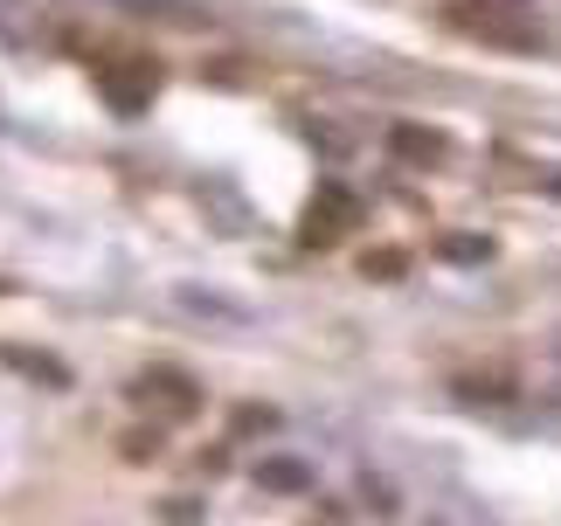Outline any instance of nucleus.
Masks as SVG:
<instances>
[{"mask_svg":"<svg viewBox=\"0 0 561 526\" xmlns=\"http://www.w3.org/2000/svg\"><path fill=\"white\" fill-rule=\"evenodd\" d=\"M360 222V202L347 187H319L312 202H306V215H298V236H306V243H333L340 229H354Z\"/></svg>","mask_w":561,"mask_h":526,"instance_id":"nucleus-1","label":"nucleus"},{"mask_svg":"<svg viewBox=\"0 0 561 526\" xmlns=\"http://www.w3.org/2000/svg\"><path fill=\"white\" fill-rule=\"evenodd\" d=\"M133 395H139V402H160L174 423H187V415L202 409V388H194L181 367H146V375L133 381Z\"/></svg>","mask_w":561,"mask_h":526,"instance_id":"nucleus-2","label":"nucleus"},{"mask_svg":"<svg viewBox=\"0 0 561 526\" xmlns=\"http://www.w3.org/2000/svg\"><path fill=\"white\" fill-rule=\"evenodd\" d=\"M388 152H396L402 167H444L450 160V139L430 125H388Z\"/></svg>","mask_w":561,"mask_h":526,"instance_id":"nucleus-3","label":"nucleus"},{"mask_svg":"<svg viewBox=\"0 0 561 526\" xmlns=\"http://www.w3.org/2000/svg\"><path fill=\"white\" fill-rule=\"evenodd\" d=\"M98 91L112 98V112H146L153 104V62H125V70H104Z\"/></svg>","mask_w":561,"mask_h":526,"instance_id":"nucleus-4","label":"nucleus"},{"mask_svg":"<svg viewBox=\"0 0 561 526\" xmlns=\"http://www.w3.org/2000/svg\"><path fill=\"white\" fill-rule=\"evenodd\" d=\"M0 367H14V375H28V381H42V388H70V367H62L56 354L21 346V340H0Z\"/></svg>","mask_w":561,"mask_h":526,"instance_id":"nucleus-5","label":"nucleus"},{"mask_svg":"<svg viewBox=\"0 0 561 526\" xmlns=\"http://www.w3.org/2000/svg\"><path fill=\"white\" fill-rule=\"evenodd\" d=\"M256 485H264V492H306L312 471L298 465V457H264V465H256Z\"/></svg>","mask_w":561,"mask_h":526,"instance_id":"nucleus-6","label":"nucleus"},{"mask_svg":"<svg viewBox=\"0 0 561 526\" xmlns=\"http://www.w3.org/2000/svg\"><path fill=\"white\" fill-rule=\"evenodd\" d=\"M118 8H133L146 21H174V28H202V8H194V0H118Z\"/></svg>","mask_w":561,"mask_h":526,"instance_id":"nucleus-7","label":"nucleus"},{"mask_svg":"<svg viewBox=\"0 0 561 526\" xmlns=\"http://www.w3.org/2000/svg\"><path fill=\"white\" fill-rule=\"evenodd\" d=\"M437 256L444 263H485L492 243H485V236H471V229H458V236H437Z\"/></svg>","mask_w":561,"mask_h":526,"instance_id":"nucleus-8","label":"nucleus"},{"mask_svg":"<svg viewBox=\"0 0 561 526\" xmlns=\"http://www.w3.org/2000/svg\"><path fill=\"white\" fill-rule=\"evenodd\" d=\"M160 450H167V436H160V430H125V457H133V465H153Z\"/></svg>","mask_w":561,"mask_h":526,"instance_id":"nucleus-9","label":"nucleus"},{"mask_svg":"<svg viewBox=\"0 0 561 526\" xmlns=\"http://www.w3.org/2000/svg\"><path fill=\"white\" fill-rule=\"evenodd\" d=\"M360 271H368V277H402V256L396 250H368V256H360Z\"/></svg>","mask_w":561,"mask_h":526,"instance_id":"nucleus-10","label":"nucleus"},{"mask_svg":"<svg viewBox=\"0 0 561 526\" xmlns=\"http://www.w3.org/2000/svg\"><path fill=\"white\" fill-rule=\"evenodd\" d=\"M160 519H174V526H194V519H202V506H194V499H160Z\"/></svg>","mask_w":561,"mask_h":526,"instance_id":"nucleus-11","label":"nucleus"},{"mask_svg":"<svg viewBox=\"0 0 561 526\" xmlns=\"http://www.w3.org/2000/svg\"><path fill=\"white\" fill-rule=\"evenodd\" d=\"M458 395H471V402H506V381L492 388V381H458Z\"/></svg>","mask_w":561,"mask_h":526,"instance_id":"nucleus-12","label":"nucleus"},{"mask_svg":"<svg viewBox=\"0 0 561 526\" xmlns=\"http://www.w3.org/2000/svg\"><path fill=\"white\" fill-rule=\"evenodd\" d=\"M271 423H277L271 409H243V415H236V430H271Z\"/></svg>","mask_w":561,"mask_h":526,"instance_id":"nucleus-13","label":"nucleus"},{"mask_svg":"<svg viewBox=\"0 0 561 526\" xmlns=\"http://www.w3.org/2000/svg\"><path fill=\"white\" fill-rule=\"evenodd\" d=\"M0 298H8V277H0Z\"/></svg>","mask_w":561,"mask_h":526,"instance_id":"nucleus-14","label":"nucleus"}]
</instances>
